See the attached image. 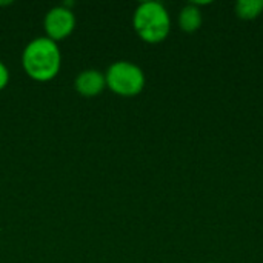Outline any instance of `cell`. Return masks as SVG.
Segmentation results:
<instances>
[{
	"label": "cell",
	"instance_id": "cell-1",
	"mask_svg": "<svg viewBox=\"0 0 263 263\" xmlns=\"http://www.w3.org/2000/svg\"><path fill=\"white\" fill-rule=\"evenodd\" d=\"M22 65L31 79L37 82L52 80L62 66V54L57 42L48 37H37L31 40L23 51Z\"/></svg>",
	"mask_w": 263,
	"mask_h": 263
},
{
	"label": "cell",
	"instance_id": "cell-2",
	"mask_svg": "<svg viewBox=\"0 0 263 263\" xmlns=\"http://www.w3.org/2000/svg\"><path fill=\"white\" fill-rule=\"evenodd\" d=\"M134 29L143 42L160 43L171 29V18L166 8L159 2L140 3L134 12Z\"/></svg>",
	"mask_w": 263,
	"mask_h": 263
},
{
	"label": "cell",
	"instance_id": "cell-3",
	"mask_svg": "<svg viewBox=\"0 0 263 263\" xmlns=\"http://www.w3.org/2000/svg\"><path fill=\"white\" fill-rule=\"evenodd\" d=\"M105 79H106V86L116 94L123 97L137 96L145 88L143 71L137 65L126 60H119L112 63L108 68Z\"/></svg>",
	"mask_w": 263,
	"mask_h": 263
},
{
	"label": "cell",
	"instance_id": "cell-4",
	"mask_svg": "<svg viewBox=\"0 0 263 263\" xmlns=\"http://www.w3.org/2000/svg\"><path fill=\"white\" fill-rule=\"evenodd\" d=\"M45 31H46V37L59 42L66 39L76 28V17L74 12L66 8L65 5L62 6H55L52 9H49L45 15V22H43Z\"/></svg>",
	"mask_w": 263,
	"mask_h": 263
},
{
	"label": "cell",
	"instance_id": "cell-5",
	"mask_svg": "<svg viewBox=\"0 0 263 263\" xmlns=\"http://www.w3.org/2000/svg\"><path fill=\"white\" fill-rule=\"evenodd\" d=\"M106 88L105 74L97 69H85L76 79V89L85 97L99 96Z\"/></svg>",
	"mask_w": 263,
	"mask_h": 263
},
{
	"label": "cell",
	"instance_id": "cell-6",
	"mask_svg": "<svg viewBox=\"0 0 263 263\" xmlns=\"http://www.w3.org/2000/svg\"><path fill=\"white\" fill-rule=\"evenodd\" d=\"M202 12L196 3L186 5L179 15V25L185 32H194L202 26Z\"/></svg>",
	"mask_w": 263,
	"mask_h": 263
},
{
	"label": "cell",
	"instance_id": "cell-7",
	"mask_svg": "<svg viewBox=\"0 0 263 263\" xmlns=\"http://www.w3.org/2000/svg\"><path fill=\"white\" fill-rule=\"evenodd\" d=\"M263 11V0H239L236 3V14L243 20H253Z\"/></svg>",
	"mask_w": 263,
	"mask_h": 263
},
{
	"label": "cell",
	"instance_id": "cell-8",
	"mask_svg": "<svg viewBox=\"0 0 263 263\" xmlns=\"http://www.w3.org/2000/svg\"><path fill=\"white\" fill-rule=\"evenodd\" d=\"M9 82V71L6 68V65L3 62H0V91L8 85Z\"/></svg>",
	"mask_w": 263,
	"mask_h": 263
}]
</instances>
